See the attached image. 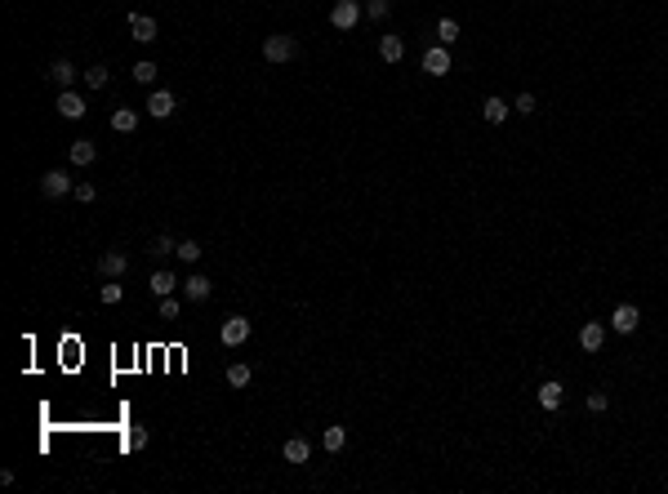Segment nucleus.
Masks as SVG:
<instances>
[{"mask_svg":"<svg viewBox=\"0 0 668 494\" xmlns=\"http://www.w3.org/2000/svg\"><path fill=\"white\" fill-rule=\"evenodd\" d=\"M107 80H111V72L103 67V63H94V67L85 72V89H103V85H107Z\"/></svg>","mask_w":668,"mask_h":494,"instance_id":"obj_23","label":"nucleus"},{"mask_svg":"<svg viewBox=\"0 0 668 494\" xmlns=\"http://www.w3.org/2000/svg\"><path fill=\"white\" fill-rule=\"evenodd\" d=\"M637 321H642V312H637L633 303H619V308H615V316H610V330H615V334H633V330H637Z\"/></svg>","mask_w":668,"mask_h":494,"instance_id":"obj_5","label":"nucleus"},{"mask_svg":"<svg viewBox=\"0 0 668 494\" xmlns=\"http://www.w3.org/2000/svg\"><path fill=\"white\" fill-rule=\"evenodd\" d=\"M147 441H152V436H147V427H129V436H125V445H129V450H143Z\"/></svg>","mask_w":668,"mask_h":494,"instance_id":"obj_29","label":"nucleus"},{"mask_svg":"<svg viewBox=\"0 0 668 494\" xmlns=\"http://www.w3.org/2000/svg\"><path fill=\"white\" fill-rule=\"evenodd\" d=\"M161 321H178V299H174V294L161 299Z\"/></svg>","mask_w":668,"mask_h":494,"instance_id":"obj_31","label":"nucleus"},{"mask_svg":"<svg viewBox=\"0 0 668 494\" xmlns=\"http://www.w3.org/2000/svg\"><path fill=\"white\" fill-rule=\"evenodd\" d=\"M58 111H63L67 120H80V116H85V98H80V94H72V89H63V94H58Z\"/></svg>","mask_w":668,"mask_h":494,"instance_id":"obj_13","label":"nucleus"},{"mask_svg":"<svg viewBox=\"0 0 668 494\" xmlns=\"http://www.w3.org/2000/svg\"><path fill=\"white\" fill-rule=\"evenodd\" d=\"M250 378H254V369L246 365V361H237V365H228V383H232V387H250Z\"/></svg>","mask_w":668,"mask_h":494,"instance_id":"obj_22","label":"nucleus"},{"mask_svg":"<svg viewBox=\"0 0 668 494\" xmlns=\"http://www.w3.org/2000/svg\"><path fill=\"white\" fill-rule=\"evenodd\" d=\"M513 107L521 111V116H530V111H535V94H517V103H513Z\"/></svg>","mask_w":668,"mask_h":494,"instance_id":"obj_34","label":"nucleus"},{"mask_svg":"<svg viewBox=\"0 0 668 494\" xmlns=\"http://www.w3.org/2000/svg\"><path fill=\"white\" fill-rule=\"evenodd\" d=\"M379 54H383V63H401V58H406V41H401V36H383Z\"/></svg>","mask_w":668,"mask_h":494,"instance_id":"obj_17","label":"nucleus"},{"mask_svg":"<svg viewBox=\"0 0 668 494\" xmlns=\"http://www.w3.org/2000/svg\"><path fill=\"white\" fill-rule=\"evenodd\" d=\"M174 107H178V98L169 89H152V98H147V116L165 120V116H174Z\"/></svg>","mask_w":668,"mask_h":494,"instance_id":"obj_6","label":"nucleus"},{"mask_svg":"<svg viewBox=\"0 0 668 494\" xmlns=\"http://www.w3.org/2000/svg\"><path fill=\"white\" fill-rule=\"evenodd\" d=\"M250 321L246 316H228V321H223V330H219V339H223V343H228V347H241V343H246V339H250Z\"/></svg>","mask_w":668,"mask_h":494,"instance_id":"obj_3","label":"nucleus"},{"mask_svg":"<svg viewBox=\"0 0 668 494\" xmlns=\"http://www.w3.org/2000/svg\"><path fill=\"white\" fill-rule=\"evenodd\" d=\"M67 156H72V165H94V160H98V142H94V138H76L67 147Z\"/></svg>","mask_w":668,"mask_h":494,"instance_id":"obj_9","label":"nucleus"},{"mask_svg":"<svg viewBox=\"0 0 668 494\" xmlns=\"http://www.w3.org/2000/svg\"><path fill=\"white\" fill-rule=\"evenodd\" d=\"M120 294H125V290H120V285H116V281H107V285H98V299H103V303H120Z\"/></svg>","mask_w":668,"mask_h":494,"instance_id":"obj_30","label":"nucleus"},{"mask_svg":"<svg viewBox=\"0 0 668 494\" xmlns=\"http://www.w3.org/2000/svg\"><path fill=\"white\" fill-rule=\"evenodd\" d=\"M129 32H134V41L152 45V41H156V18H147V14H129Z\"/></svg>","mask_w":668,"mask_h":494,"instance_id":"obj_10","label":"nucleus"},{"mask_svg":"<svg viewBox=\"0 0 668 494\" xmlns=\"http://www.w3.org/2000/svg\"><path fill=\"white\" fill-rule=\"evenodd\" d=\"M455 36H459V23H455V18H441V23H437V41L455 45Z\"/></svg>","mask_w":668,"mask_h":494,"instance_id":"obj_25","label":"nucleus"},{"mask_svg":"<svg viewBox=\"0 0 668 494\" xmlns=\"http://www.w3.org/2000/svg\"><path fill=\"white\" fill-rule=\"evenodd\" d=\"M365 18V9L356 5V0H334V9H330V23L338 27V32H352L356 23Z\"/></svg>","mask_w":668,"mask_h":494,"instance_id":"obj_2","label":"nucleus"},{"mask_svg":"<svg viewBox=\"0 0 668 494\" xmlns=\"http://www.w3.org/2000/svg\"><path fill=\"white\" fill-rule=\"evenodd\" d=\"M178 259L196 263V259H201V241H178Z\"/></svg>","mask_w":668,"mask_h":494,"instance_id":"obj_27","label":"nucleus"},{"mask_svg":"<svg viewBox=\"0 0 668 494\" xmlns=\"http://www.w3.org/2000/svg\"><path fill=\"white\" fill-rule=\"evenodd\" d=\"M561 401H566V387H561L557 378H548V383L539 387V405L543 410H561Z\"/></svg>","mask_w":668,"mask_h":494,"instance_id":"obj_12","label":"nucleus"},{"mask_svg":"<svg viewBox=\"0 0 668 494\" xmlns=\"http://www.w3.org/2000/svg\"><path fill=\"white\" fill-rule=\"evenodd\" d=\"M147 285H152V294H161V299H165V294L178 290V277H174V272H152V277H147Z\"/></svg>","mask_w":668,"mask_h":494,"instance_id":"obj_20","label":"nucleus"},{"mask_svg":"<svg viewBox=\"0 0 668 494\" xmlns=\"http://www.w3.org/2000/svg\"><path fill=\"white\" fill-rule=\"evenodd\" d=\"M152 254H156V259H165V254H178V241H169V236H156V241H152Z\"/></svg>","mask_w":668,"mask_h":494,"instance_id":"obj_28","label":"nucleus"},{"mask_svg":"<svg viewBox=\"0 0 668 494\" xmlns=\"http://www.w3.org/2000/svg\"><path fill=\"white\" fill-rule=\"evenodd\" d=\"M508 107H513V103H504V98H495V94H491V98H486V103H482V116H486V120H491V125H504V116H508Z\"/></svg>","mask_w":668,"mask_h":494,"instance_id":"obj_18","label":"nucleus"},{"mask_svg":"<svg viewBox=\"0 0 668 494\" xmlns=\"http://www.w3.org/2000/svg\"><path fill=\"white\" fill-rule=\"evenodd\" d=\"M388 14H392V0H370V5H365V18H370V23H383Z\"/></svg>","mask_w":668,"mask_h":494,"instance_id":"obj_24","label":"nucleus"},{"mask_svg":"<svg viewBox=\"0 0 668 494\" xmlns=\"http://www.w3.org/2000/svg\"><path fill=\"white\" fill-rule=\"evenodd\" d=\"M321 445H325V450H330V454H338V450H343V445H347V427H325Z\"/></svg>","mask_w":668,"mask_h":494,"instance_id":"obj_21","label":"nucleus"},{"mask_svg":"<svg viewBox=\"0 0 668 494\" xmlns=\"http://www.w3.org/2000/svg\"><path fill=\"white\" fill-rule=\"evenodd\" d=\"M423 72L428 76H446L450 72V50L446 45H432V50L423 54Z\"/></svg>","mask_w":668,"mask_h":494,"instance_id":"obj_8","label":"nucleus"},{"mask_svg":"<svg viewBox=\"0 0 668 494\" xmlns=\"http://www.w3.org/2000/svg\"><path fill=\"white\" fill-rule=\"evenodd\" d=\"M111 129H116V134H134V129H138V111L134 107H116V111H111Z\"/></svg>","mask_w":668,"mask_h":494,"instance_id":"obj_14","label":"nucleus"},{"mask_svg":"<svg viewBox=\"0 0 668 494\" xmlns=\"http://www.w3.org/2000/svg\"><path fill=\"white\" fill-rule=\"evenodd\" d=\"M281 454H285V463H308V459H312V445H308L303 436H290Z\"/></svg>","mask_w":668,"mask_h":494,"instance_id":"obj_15","label":"nucleus"},{"mask_svg":"<svg viewBox=\"0 0 668 494\" xmlns=\"http://www.w3.org/2000/svg\"><path fill=\"white\" fill-rule=\"evenodd\" d=\"M134 80H138V85H152V80H156V63H152V58L134 63Z\"/></svg>","mask_w":668,"mask_h":494,"instance_id":"obj_26","label":"nucleus"},{"mask_svg":"<svg viewBox=\"0 0 668 494\" xmlns=\"http://www.w3.org/2000/svg\"><path fill=\"white\" fill-rule=\"evenodd\" d=\"M294 54H299L294 36H268V41H263V58L268 63H290Z\"/></svg>","mask_w":668,"mask_h":494,"instance_id":"obj_1","label":"nucleus"},{"mask_svg":"<svg viewBox=\"0 0 668 494\" xmlns=\"http://www.w3.org/2000/svg\"><path fill=\"white\" fill-rule=\"evenodd\" d=\"M50 80L58 85V89H72V80H76V67H72L67 58H58V63L50 67Z\"/></svg>","mask_w":668,"mask_h":494,"instance_id":"obj_19","label":"nucleus"},{"mask_svg":"<svg viewBox=\"0 0 668 494\" xmlns=\"http://www.w3.org/2000/svg\"><path fill=\"white\" fill-rule=\"evenodd\" d=\"M183 299L187 303H205V299H210V281H205V277H187L183 281Z\"/></svg>","mask_w":668,"mask_h":494,"instance_id":"obj_16","label":"nucleus"},{"mask_svg":"<svg viewBox=\"0 0 668 494\" xmlns=\"http://www.w3.org/2000/svg\"><path fill=\"white\" fill-rule=\"evenodd\" d=\"M601 343H606V325L588 321V325L579 330V347H584V352H601Z\"/></svg>","mask_w":668,"mask_h":494,"instance_id":"obj_11","label":"nucleus"},{"mask_svg":"<svg viewBox=\"0 0 668 494\" xmlns=\"http://www.w3.org/2000/svg\"><path fill=\"white\" fill-rule=\"evenodd\" d=\"M125 268H129V254H120V250H107V254H98V277L116 281V277H125Z\"/></svg>","mask_w":668,"mask_h":494,"instance_id":"obj_4","label":"nucleus"},{"mask_svg":"<svg viewBox=\"0 0 668 494\" xmlns=\"http://www.w3.org/2000/svg\"><path fill=\"white\" fill-rule=\"evenodd\" d=\"M584 405H588L592 414H601V410L610 405V396H606V392H588V401H584Z\"/></svg>","mask_w":668,"mask_h":494,"instance_id":"obj_33","label":"nucleus"},{"mask_svg":"<svg viewBox=\"0 0 668 494\" xmlns=\"http://www.w3.org/2000/svg\"><path fill=\"white\" fill-rule=\"evenodd\" d=\"M72 196H76V201H85V205H89L94 196H98V187H94V183H76V187H72Z\"/></svg>","mask_w":668,"mask_h":494,"instance_id":"obj_32","label":"nucleus"},{"mask_svg":"<svg viewBox=\"0 0 668 494\" xmlns=\"http://www.w3.org/2000/svg\"><path fill=\"white\" fill-rule=\"evenodd\" d=\"M41 192L50 196V201H58V196H67V192H72V178L63 174V169H50V174L41 178Z\"/></svg>","mask_w":668,"mask_h":494,"instance_id":"obj_7","label":"nucleus"}]
</instances>
